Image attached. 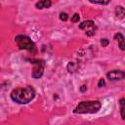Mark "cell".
Listing matches in <instances>:
<instances>
[{
	"instance_id": "obj_4",
	"label": "cell",
	"mask_w": 125,
	"mask_h": 125,
	"mask_svg": "<svg viewBox=\"0 0 125 125\" xmlns=\"http://www.w3.org/2000/svg\"><path fill=\"white\" fill-rule=\"evenodd\" d=\"M30 62L34 64L33 70H32V77L35 79L41 78L43 73H44V68H45V62L43 60L35 59V60H30Z\"/></svg>"
},
{
	"instance_id": "obj_10",
	"label": "cell",
	"mask_w": 125,
	"mask_h": 125,
	"mask_svg": "<svg viewBox=\"0 0 125 125\" xmlns=\"http://www.w3.org/2000/svg\"><path fill=\"white\" fill-rule=\"evenodd\" d=\"M124 103H125L124 98L120 99V102H119V104H120V112H121V118L123 120L125 118V114H124Z\"/></svg>"
},
{
	"instance_id": "obj_13",
	"label": "cell",
	"mask_w": 125,
	"mask_h": 125,
	"mask_svg": "<svg viewBox=\"0 0 125 125\" xmlns=\"http://www.w3.org/2000/svg\"><path fill=\"white\" fill-rule=\"evenodd\" d=\"M101 44H102L103 47H106V46L109 44V41H108V39H106V38H103V39L101 40Z\"/></svg>"
},
{
	"instance_id": "obj_17",
	"label": "cell",
	"mask_w": 125,
	"mask_h": 125,
	"mask_svg": "<svg viewBox=\"0 0 125 125\" xmlns=\"http://www.w3.org/2000/svg\"><path fill=\"white\" fill-rule=\"evenodd\" d=\"M86 90H87V87H86L85 85H82L81 88H80V91H81V92H84V91H86Z\"/></svg>"
},
{
	"instance_id": "obj_2",
	"label": "cell",
	"mask_w": 125,
	"mask_h": 125,
	"mask_svg": "<svg viewBox=\"0 0 125 125\" xmlns=\"http://www.w3.org/2000/svg\"><path fill=\"white\" fill-rule=\"evenodd\" d=\"M101 105L102 104L99 101H83L76 105V107L73 109V112L76 114L96 113L100 110Z\"/></svg>"
},
{
	"instance_id": "obj_11",
	"label": "cell",
	"mask_w": 125,
	"mask_h": 125,
	"mask_svg": "<svg viewBox=\"0 0 125 125\" xmlns=\"http://www.w3.org/2000/svg\"><path fill=\"white\" fill-rule=\"evenodd\" d=\"M76 67H77V64H76L75 62H70L67 64V70H68L69 72L75 71V70H76Z\"/></svg>"
},
{
	"instance_id": "obj_7",
	"label": "cell",
	"mask_w": 125,
	"mask_h": 125,
	"mask_svg": "<svg viewBox=\"0 0 125 125\" xmlns=\"http://www.w3.org/2000/svg\"><path fill=\"white\" fill-rule=\"evenodd\" d=\"M52 5V2L50 0H42V1H39L35 4L36 8L37 9H44V8H49L50 6Z\"/></svg>"
},
{
	"instance_id": "obj_16",
	"label": "cell",
	"mask_w": 125,
	"mask_h": 125,
	"mask_svg": "<svg viewBox=\"0 0 125 125\" xmlns=\"http://www.w3.org/2000/svg\"><path fill=\"white\" fill-rule=\"evenodd\" d=\"M91 3H94V4H99V5H106L109 3V1H105V2H93V1H90Z\"/></svg>"
},
{
	"instance_id": "obj_9",
	"label": "cell",
	"mask_w": 125,
	"mask_h": 125,
	"mask_svg": "<svg viewBox=\"0 0 125 125\" xmlns=\"http://www.w3.org/2000/svg\"><path fill=\"white\" fill-rule=\"evenodd\" d=\"M115 14H116V16L117 17H119V18H123L124 17V14H125V11H124V8L123 7H121V6H117L116 7V9H115Z\"/></svg>"
},
{
	"instance_id": "obj_6",
	"label": "cell",
	"mask_w": 125,
	"mask_h": 125,
	"mask_svg": "<svg viewBox=\"0 0 125 125\" xmlns=\"http://www.w3.org/2000/svg\"><path fill=\"white\" fill-rule=\"evenodd\" d=\"M124 76H125V73L122 70H116L115 69V70H111V71H109V72L106 73V77L109 80H111V81L121 80V79L124 78Z\"/></svg>"
},
{
	"instance_id": "obj_8",
	"label": "cell",
	"mask_w": 125,
	"mask_h": 125,
	"mask_svg": "<svg viewBox=\"0 0 125 125\" xmlns=\"http://www.w3.org/2000/svg\"><path fill=\"white\" fill-rule=\"evenodd\" d=\"M114 39L118 41V43H119V48H120L121 50H124V49H125V44H124V37H123V35H122L121 33H116V34L114 35Z\"/></svg>"
},
{
	"instance_id": "obj_3",
	"label": "cell",
	"mask_w": 125,
	"mask_h": 125,
	"mask_svg": "<svg viewBox=\"0 0 125 125\" xmlns=\"http://www.w3.org/2000/svg\"><path fill=\"white\" fill-rule=\"evenodd\" d=\"M15 41L18 45V47L20 49H23V50H27L31 53L35 52V44L34 42L26 35H18L15 38Z\"/></svg>"
},
{
	"instance_id": "obj_1",
	"label": "cell",
	"mask_w": 125,
	"mask_h": 125,
	"mask_svg": "<svg viewBox=\"0 0 125 125\" xmlns=\"http://www.w3.org/2000/svg\"><path fill=\"white\" fill-rule=\"evenodd\" d=\"M35 97V91L31 86L16 88L11 92V99L21 104H25L31 102Z\"/></svg>"
},
{
	"instance_id": "obj_15",
	"label": "cell",
	"mask_w": 125,
	"mask_h": 125,
	"mask_svg": "<svg viewBox=\"0 0 125 125\" xmlns=\"http://www.w3.org/2000/svg\"><path fill=\"white\" fill-rule=\"evenodd\" d=\"M104 85H105L104 80V79H100L99 82H98V86H99V87H104Z\"/></svg>"
},
{
	"instance_id": "obj_12",
	"label": "cell",
	"mask_w": 125,
	"mask_h": 125,
	"mask_svg": "<svg viewBox=\"0 0 125 125\" xmlns=\"http://www.w3.org/2000/svg\"><path fill=\"white\" fill-rule=\"evenodd\" d=\"M67 19H68V16H67L66 13H61V14H60V20L65 21Z\"/></svg>"
},
{
	"instance_id": "obj_14",
	"label": "cell",
	"mask_w": 125,
	"mask_h": 125,
	"mask_svg": "<svg viewBox=\"0 0 125 125\" xmlns=\"http://www.w3.org/2000/svg\"><path fill=\"white\" fill-rule=\"evenodd\" d=\"M78 21H79V15L78 14H74L71 17V21L72 22H78Z\"/></svg>"
},
{
	"instance_id": "obj_5",
	"label": "cell",
	"mask_w": 125,
	"mask_h": 125,
	"mask_svg": "<svg viewBox=\"0 0 125 125\" xmlns=\"http://www.w3.org/2000/svg\"><path fill=\"white\" fill-rule=\"evenodd\" d=\"M79 28L80 29H84L86 34L88 36H92L95 34V30H96V25L95 22L93 21H84L79 24Z\"/></svg>"
}]
</instances>
